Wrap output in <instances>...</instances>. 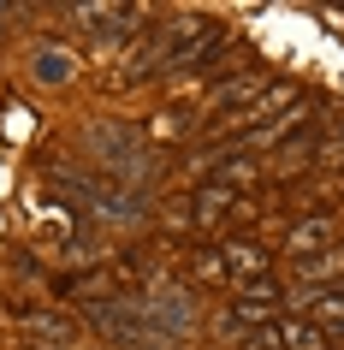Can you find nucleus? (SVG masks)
<instances>
[{
	"label": "nucleus",
	"mask_w": 344,
	"mask_h": 350,
	"mask_svg": "<svg viewBox=\"0 0 344 350\" xmlns=\"http://www.w3.org/2000/svg\"><path fill=\"white\" fill-rule=\"evenodd\" d=\"M285 303L303 314V321H315V327L344 332V285H321V291H291Z\"/></svg>",
	"instance_id": "obj_9"
},
{
	"label": "nucleus",
	"mask_w": 344,
	"mask_h": 350,
	"mask_svg": "<svg viewBox=\"0 0 344 350\" xmlns=\"http://www.w3.org/2000/svg\"><path fill=\"white\" fill-rule=\"evenodd\" d=\"M54 185L59 196L77 208V214H90L95 226H143L148 220V196L143 190H125L113 185L107 172H90V166H54Z\"/></svg>",
	"instance_id": "obj_2"
},
{
	"label": "nucleus",
	"mask_w": 344,
	"mask_h": 350,
	"mask_svg": "<svg viewBox=\"0 0 344 350\" xmlns=\"http://www.w3.org/2000/svg\"><path fill=\"white\" fill-rule=\"evenodd\" d=\"M339 214L332 208H315V214H303V220H291L285 232V256L303 261V256H321V250H339Z\"/></svg>",
	"instance_id": "obj_5"
},
{
	"label": "nucleus",
	"mask_w": 344,
	"mask_h": 350,
	"mask_svg": "<svg viewBox=\"0 0 344 350\" xmlns=\"http://www.w3.org/2000/svg\"><path fill=\"white\" fill-rule=\"evenodd\" d=\"M59 261L66 267H95V261H107V243L101 238H66L59 243Z\"/></svg>",
	"instance_id": "obj_13"
},
{
	"label": "nucleus",
	"mask_w": 344,
	"mask_h": 350,
	"mask_svg": "<svg viewBox=\"0 0 344 350\" xmlns=\"http://www.w3.org/2000/svg\"><path fill=\"white\" fill-rule=\"evenodd\" d=\"M291 267H297V291H321L326 279L344 273V250H321V256H303V261H291Z\"/></svg>",
	"instance_id": "obj_11"
},
{
	"label": "nucleus",
	"mask_w": 344,
	"mask_h": 350,
	"mask_svg": "<svg viewBox=\"0 0 344 350\" xmlns=\"http://www.w3.org/2000/svg\"><path fill=\"white\" fill-rule=\"evenodd\" d=\"M30 77H36L42 90H66L77 77V59L66 48H54V42H42V48H30Z\"/></svg>",
	"instance_id": "obj_10"
},
{
	"label": "nucleus",
	"mask_w": 344,
	"mask_h": 350,
	"mask_svg": "<svg viewBox=\"0 0 344 350\" xmlns=\"http://www.w3.org/2000/svg\"><path fill=\"white\" fill-rule=\"evenodd\" d=\"M243 214H255V202L226 185H202L184 202H172V226H226V220H243Z\"/></svg>",
	"instance_id": "obj_3"
},
{
	"label": "nucleus",
	"mask_w": 344,
	"mask_h": 350,
	"mask_svg": "<svg viewBox=\"0 0 344 350\" xmlns=\"http://www.w3.org/2000/svg\"><path fill=\"white\" fill-rule=\"evenodd\" d=\"M12 327H18L24 338H36V345H48V350H66L77 338V321L66 309H30V303H24V309H12Z\"/></svg>",
	"instance_id": "obj_7"
},
{
	"label": "nucleus",
	"mask_w": 344,
	"mask_h": 350,
	"mask_svg": "<svg viewBox=\"0 0 344 350\" xmlns=\"http://www.w3.org/2000/svg\"><path fill=\"white\" fill-rule=\"evenodd\" d=\"M315 172H344V125L339 119H332V125H326V137H321V148H315Z\"/></svg>",
	"instance_id": "obj_12"
},
{
	"label": "nucleus",
	"mask_w": 344,
	"mask_h": 350,
	"mask_svg": "<svg viewBox=\"0 0 344 350\" xmlns=\"http://www.w3.org/2000/svg\"><path fill=\"white\" fill-rule=\"evenodd\" d=\"M137 303H143V314L155 321V332H166L172 345L196 332V297L184 291V285H172V279H166V285H155V291H143Z\"/></svg>",
	"instance_id": "obj_4"
},
{
	"label": "nucleus",
	"mask_w": 344,
	"mask_h": 350,
	"mask_svg": "<svg viewBox=\"0 0 344 350\" xmlns=\"http://www.w3.org/2000/svg\"><path fill=\"white\" fill-rule=\"evenodd\" d=\"M83 148L95 154V166L107 172L113 185H125V190H143L161 178V154L148 148V137L137 125H125V119H90L83 125Z\"/></svg>",
	"instance_id": "obj_1"
},
{
	"label": "nucleus",
	"mask_w": 344,
	"mask_h": 350,
	"mask_svg": "<svg viewBox=\"0 0 344 350\" xmlns=\"http://www.w3.org/2000/svg\"><path fill=\"white\" fill-rule=\"evenodd\" d=\"M220 48H226V24H220V18H208V24L196 30V36H190V42L178 48V54L166 59V72H161V77H196V72H208Z\"/></svg>",
	"instance_id": "obj_6"
},
{
	"label": "nucleus",
	"mask_w": 344,
	"mask_h": 350,
	"mask_svg": "<svg viewBox=\"0 0 344 350\" xmlns=\"http://www.w3.org/2000/svg\"><path fill=\"white\" fill-rule=\"evenodd\" d=\"M190 273H196V279H226V261H220V250H202Z\"/></svg>",
	"instance_id": "obj_14"
},
{
	"label": "nucleus",
	"mask_w": 344,
	"mask_h": 350,
	"mask_svg": "<svg viewBox=\"0 0 344 350\" xmlns=\"http://www.w3.org/2000/svg\"><path fill=\"white\" fill-rule=\"evenodd\" d=\"M220 261H226V279H232V285L267 279V267H273L267 243H255V238H226V243H220Z\"/></svg>",
	"instance_id": "obj_8"
}]
</instances>
